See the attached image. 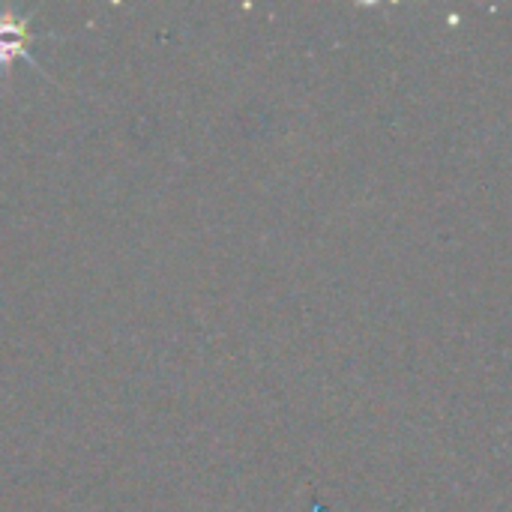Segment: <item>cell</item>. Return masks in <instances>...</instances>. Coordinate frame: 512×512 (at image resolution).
<instances>
[{
    "instance_id": "6da1fadb",
    "label": "cell",
    "mask_w": 512,
    "mask_h": 512,
    "mask_svg": "<svg viewBox=\"0 0 512 512\" xmlns=\"http://www.w3.org/2000/svg\"><path fill=\"white\" fill-rule=\"evenodd\" d=\"M30 18H33V9L30 12H18V9H0V69H3V78L9 75L12 63L15 60H24L27 66L36 69L39 78L51 81L48 72L39 66V60L33 57V33H30Z\"/></svg>"
}]
</instances>
